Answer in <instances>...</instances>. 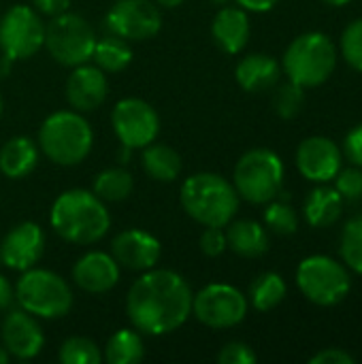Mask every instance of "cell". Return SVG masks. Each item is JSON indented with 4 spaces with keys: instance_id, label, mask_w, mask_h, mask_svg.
Returning <instances> with one entry per match:
<instances>
[{
    "instance_id": "6da1fadb",
    "label": "cell",
    "mask_w": 362,
    "mask_h": 364,
    "mask_svg": "<svg viewBox=\"0 0 362 364\" xmlns=\"http://www.w3.org/2000/svg\"><path fill=\"white\" fill-rule=\"evenodd\" d=\"M192 296L190 284L179 273L154 267L130 286L126 314L139 333L162 337L186 324L192 314Z\"/></svg>"
},
{
    "instance_id": "7a4b0ae2",
    "label": "cell",
    "mask_w": 362,
    "mask_h": 364,
    "mask_svg": "<svg viewBox=\"0 0 362 364\" xmlns=\"http://www.w3.org/2000/svg\"><path fill=\"white\" fill-rule=\"evenodd\" d=\"M49 224L60 239L75 245H92L109 232L111 215L105 200L94 192L66 190L53 200Z\"/></svg>"
},
{
    "instance_id": "3957f363",
    "label": "cell",
    "mask_w": 362,
    "mask_h": 364,
    "mask_svg": "<svg viewBox=\"0 0 362 364\" xmlns=\"http://www.w3.org/2000/svg\"><path fill=\"white\" fill-rule=\"evenodd\" d=\"M183 211L203 226H226L239 211L235 186L218 173L190 175L179 190Z\"/></svg>"
},
{
    "instance_id": "277c9868",
    "label": "cell",
    "mask_w": 362,
    "mask_h": 364,
    "mask_svg": "<svg viewBox=\"0 0 362 364\" xmlns=\"http://www.w3.org/2000/svg\"><path fill=\"white\" fill-rule=\"evenodd\" d=\"M94 145L90 122L79 111H55L38 130V149L60 166H75L87 158Z\"/></svg>"
},
{
    "instance_id": "5b68a950",
    "label": "cell",
    "mask_w": 362,
    "mask_h": 364,
    "mask_svg": "<svg viewBox=\"0 0 362 364\" xmlns=\"http://www.w3.org/2000/svg\"><path fill=\"white\" fill-rule=\"evenodd\" d=\"M282 68L288 81L301 87H318L326 83L337 68V47L324 32L299 34L286 49Z\"/></svg>"
},
{
    "instance_id": "8992f818",
    "label": "cell",
    "mask_w": 362,
    "mask_h": 364,
    "mask_svg": "<svg viewBox=\"0 0 362 364\" xmlns=\"http://www.w3.org/2000/svg\"><path fill=\"white\" fill-rule=\"evenodd\" d=\"M284 162L273 149H250L245 151L233 173V186L239 198L252 205H267L282 192L284 186Z\"/></svg>"
},
{
    "instance_id": "52a82bcc",
    "label": "cell",
    "mask_w": 362,
    "mask_h": 364,
    "mask_svg": "<svg viewBox=\"0 0 362 364\" xmlns=\"http://www.w3.org/2000/svg\"><path fill=\"white\" fill-rule=\"evenodd\" d=\"M15 301L34 318L58 320L73 307V292L64 277L47 269H28L15 286Z\"/></svg>"
},
{
    "instance_id": "ba28073f",
    "label": "cell",
    "mask_w": 362,
    "mask_h": 364,
    "mask_svg": "<svg viewBox=\"0 0 362 364\" xmlns=\"http://www.w3.org/2000/svg\"><path fill=\"white\" fill-rule=\"evenodd\" d=\"M297 286L301 294L318 307H335L346 301L352 290V277L339 260L314 254L301 260L297 269Z\"/></svg>"
},
{
    "instance_id": "9c48e42d",
    "label": "cell",
    "mask_w": 362,
    "mask_h": 364,
    "mask_svg": "<svg viewBox=\"0 0 362 364\" xmlns=\"http://www.w3.org/2000/svg\"><path fill=\"white\" fill-rule=\"evenodd\" d=\"M96 32L87 19L77 13H60L45 26V43L49 55L62 66H79L92 60Z\"/></svg>"
},
{
    "instance_id": "30bf717a",
    "label": "cell",
    "mask_w": 362,
    "mask_h": 364,
    "mask_svg": "<svg viewBox=\"0 0 362 364\" xmlns=\"http://www.w3.org/2000/svg\"><path fill=\"white\" fill-rule=\"evenodd\" d=\"M247 296L230 284H209L192 296V314L213 331L241 324L247 316Z\"/></svg>"
},
{
    "instance_id": "8fae6325",
    "label": "cell",
    "mask_w": 362,
    "mask_h": 364,
    "mask_svg": "<svg viewBox=\"0 0 362 364\" xmlns=\"http://www.w3.org/2000/svg\"><path fill=\"white\" fill-rule=\"evenodd\" d=\"M45 43V23L36 9L13 4L0 17V51L11 60L32 58Z\"/></svg>"
},
{
    "instance_id": "7c38bea8",
    "label": "cell",
    "mask_w": 362,
    "mask_h": 364,
    "mask_svg": "<svg viewBox=\"0 0 362 364\" xmlns=\"http://www.w3.org/2000/svg\"><path fill=\"white\" fill-rule=\"evenodd\" d=\"M111 126L124 149H143L160 132L156 109L141 98H124L113 107Z\"/></svg>"
},
{
    "instance_id": "4fadbf2b",
    "label": "cell",
    "mask_w": 362,
    "mask_h": 364,
    "mask_svg": "<svg viewBox=\"0 0 362 364\" xmlns=\"http://www.w3.org/2000/svg\"><path fill=\"white\" fill-rule=\"evenodd\" d=\"M111 34L126 41H145L160 32L162 15L151 0H117L105 19Z\"/></svg>"
},
{
    "instance_id": "5bb4252c",
    "label": "cell",
    "mask_w": 362,
    "mask_h": 364,
    "mask_svg": "<svg viewBox=\"0 0 362 364\" xmlns=\"http://www.w3.org/2000/svg\"><path fill=\"white\" fill-rule=\"evenodd\" d=\"M0 339H2V348L6 350V354L11 358L17 360H30L36 358L45 346V335L41 324L36 322V318L28 311L19 309H11L2 324H0Z\"/></svg>"
},
{
    "instance_id": "9a60e30c",
    "label": "cell",
    "mask_w": 362,
    "mask_h": 364,
    "mask_svg": "<svg viewBox=\"0 0 362 364\" xmlns=\"http://www.w3.org/2000/svg\"><path fill=\"white\" fill-rule=\"evenodd\" d=\"M344 154L329 136H307L297 149V168L314 183H329L341 171Z\"/></svg>"
},
{
    "instance_id": "2e32d148",
    "label": "cell",
    "mask_w": 362,
    "mask_h": 364,
    "mask_svg": "<svg viewBox=\"0 0 362 364\" xmlns=\"http://www.w3.org/2000/svg\"><path fill=\"white\" fill-rule=\"evenodd\" d=\"M2 264L13 271H28L36 267L45 252V232L34 222L15 224L2 239Z\"/></svg>"
},
{
    "instance_id": "e0dca14e",
    "label": "cell",
    "mask_w": 362,
    "mask_h": 364,
    "mask_svg": "<svg viewBox=\"0 0 362 364\" xmlns=\"http://www.w3.org/2000/svg\"><path fill=\"white\" fill-rule=\"evenodd\" d=\"M162 254L160 241L141 228H128L119 232L111 243V256L115 262L130 271H149L158 264Z\"/></svg>"
},
{
    "instance_id": "ac0fdd59",
    "label": "cell",
    "mask_w": 362,
    "mask_h": 364,
    "mask_svg": "<svg viewBox=\"0 0 362 364\" xmlns=\"http://www.w3.org/2000/svg\"><path fill=\"white\" fill-rule=\"evenodd\" d=\"M107 94H109L107 75L96 64L90 66L85 62L75 66V70L66 81V100L79 113L96 111L107 100Z\"/></svg>"
},
{
    "instance_id": "d6986e66",
    "label": "cell",
    "mask_w": 362,
    "mask_h": 364,
    "mask_svg": "<svg viewBox=\"0 0 362 364\" xmlns=\"http://www.w3.org/2000/svg\"><path fill=\"white\" fill-rule=\"evenodd\" d=\"M73 282L90 294L109 292L119 282V264L107 252H87L75 262Z\"/></svg>"
},
{
    "instance_id": "ffe728a7",
    "label": "cell",
    "mask_w": 362,
    "mask_h": 364,
    "mask_svg": "<svg viewBox=\"0 0 362 364\" xmlns=\"http://www.w3.org/2000/svg\"><path fill=\"white\" fill-rule=\"evenodd\" d=\"M250 34H252V26H250L247 11L241 9L239 4L237 6L224 4L211 21V36L215 45L230 55L241 53L245 49Z\"/></svg>"
},
{
    "instance_id": "44dd1931",
    "label": "cell",
    "mask_w": 362,
    "mask_h": 364,
    "mask_svg": "<svg viewBox=\"0 0 362 364\" xmlns=\"http://www.w3.org/2000/svg\"><path fill=\"white\" fill-rule=\"evenodd\" d=\"M280 77H282V64L269 53H250L241 58L235 68L237 83L250 94L267 92L275 87Z\"/></svg>"
},
{
    "instance_id": "7402d4cb",
    "label": "cell",
    "mask_w": 362,
    "mask_h": 364,
    "mask_svg": "<svg viewBox=\"0 0 362 364\" xmlns=\"http://www.w3.org/2000/svg\"><path fill=\"white\" fill-rule=\"evenodd\" d=\"M228 250L241 258H260L269 252V232L256 220H237L226 224Z\"/></svg>"
},
{
    "instance_id": "603a6c76",
    "label": "cell",
    "mask_w": 362,
    "mask_h": 364,
    "mask_svg": "<svg viewBox=\"0 0 362 364\" xmlns=\"http://www.w3.org/2000/svg\"><path fill=\"white\" fill-rule=\"evenodd\" d=\"M38 164V145L28 136H13L0 147V173L9 179L28 177Z\"/></svg>"
},
{
    "instance_id": "cb8c5ba5",
    "label": "cell",
    "mask_w": 362,
    "mask_h": 364,
    "mask_svg": "<svg viewBox=\"0 0 362 364\" xmlns=\"http://www.w3.org/2000/svg\"><path fill=\"white\" fill-rule=\"evenodd\" d=\"M341 211H344V198L339 196V192L335 188H329L324 183L314 188L303 205L305 222L312 228L333 226L341 218Z\"/></svg>"
},
{
    "instance_id": "d4e9b609",
    "label": "cell",
    "mask_w": 362,
    "mask_h": 364,
    "mask_svg": "<svg viewBox=\"0 0 362 364\" xmlns=\"http://www.w3.org/2000/svg\"><path fill=\"white\" fill-rule=\"evenodd\" d=\"M181 156L162 143H149L143 147V168L156 181H175L181 173Z\"/></svg>"
},
{
    "instance_id": "484cf974",
    "label": "cell",
    "mask_w": 362,
    "mask_h": 364,
    "mask_svg": "<svg viewBox=\"0 0 362 364\" xmlns=\"http://www.w3.org/2000/svg\"><path fill=\"white\" fill-rule=\"evenodd\" d=\"M92 60L102 73H122L132 62V47L128 45L126 38L109 34L96 38Z\"/></svg>"
},
{
    "instance_id": "4316f807",
    "label": "cell",
    "mask_w": 362,
    "mask_h": 364,
    "mask_svg": "<svg viewBox=\"0 0 362 364\" xmlns=\"http://www.w3.org/2000/svg\"><path fill=\"white\" fill-rule=\"evenodd\" d=\"M288 286L280 273L267 271L258 275L250 286V303L256 311H271L286 299Z\"/></svg>"
},
{
    "instance_id": "83f0119b",
    "label": "cell",
    "mask_w": 362,
    "mask_h": 364,
    "mask_svg": "<svg viewBox=\"0 0 362 364\" xmlns=\"http://www.w3.org/2000/svg\"><path fill=\"white\" fill-rule=\"evenodd\" d=\"M145 356V346L137 328H122L111 335L105 348V358L109 364H134Z\"/></svg>"
},
{
    "instance_id": "f1b7e54d",
    "label": "cell",
    "mask_w": 362,
    "mask_h": 364,
    "mask_svg": "<svg viewBox=\"0 0 362 364\" xmlns=\"http://www.w3.org/2000/svg\"><path fill=\"white\" fill-rule=\"evenodd\" d=\"M132 190H134V177L122 166L105 168L94 179V194L105 203L126 200L132 194Z\"/></svg>"
},
{
    "instance_id": "f546056e",
    "label": "cell",
    "mask_w": 362,
    "mask_h": 364,
    "mask_svg": "<svg viewBox=\"0 0 362 364\" xmlns=\"http://www.w3.org/2000/svg\"><path fill=\"white\" fill-rule=\"evenodd\" d=\"M265 224L271 232L282 235V237L294 235L299 230V215H297L294 207L290 205L288 196H284V198L277 196L271 203H267Z\"/></svg>"
},
{
    "instance_id": "4dcf8cb0",
    "label": "cell",
    "mask_w": 362,
    "mask_h": 364,
    "mask_svg": "<svg viewBox=\"0 0 362 364\" xmlns=\"http://www.w3.org/2000/svg\"><path fill=\"white\" fill-rule=\"evenodd\" d=\"M339 250L346 267L362 275V213L346 222Z\"/></svg>"
},
{
    "instance_id": "1f68e13d",
    "label": "cell",
    "mask_w": 362,
    "mask_h": 364,
    "mask_svg": "<svg viewBox=\"0 0 362 364\" xmlns=\"http://www.w3.org/2000/svg\"><path fill=\"white\" fill-rule=\"evenodd\" d=\"M62 364H98L102 360L100 348L87 337H68L58 352Z\"/></svg>"
},
{
    "instance_id": "d6a6232c",
    "label": "cell",
    "mask_w": 362,
    "mask_h": 364,
    "mask_svg": "<svg viewBox=\"0 0 362 364\" xmlns=\"http://www.w3.org/2000/svg\"><path fill=\"white\" fill-rule=\"evenodd\" d=\"M303 105H305V87L288 81V83H282L275 90L273 109L282 119H294L301 113Z\"/></svg>"
},
{
    "instance_id": "836d02e7",
    "label": "cell",
    "mask_w": 362,
    "mask_h": 364,
    "mask_svg": "<svg viewBox=\"0 0 362 364\" xmlns=\"http://www.w3.org/2000/svg\"><path fill=\"white\" fill-rule=\"evenodd\" d=\"M339 49H341V58L346 60V64L362 73V17L350 21L344 28Z\"/></svg>"
},
{
    "instance_id": "e575fe53",
    "label": "cell",
    "mask_w": 362,
    "mask_h": 364,
    "mask_svg": "<svg viewBox=\"0 0 362 364\" xmlns=\"http://www.w3.org/2000/svg\"><path fill=\"white\" fill-rule=\"evenodd\" d=\"M333 181L344 203H356L362 198V168L358 166L352 164L350 168H341Z\"/></svg>"
},
{
    "instance_id": "d590c367",
    "label": "cell",
    "mask_w": 362,
    "mask_h": 364,
    "mask_svg": "<svg viewBox=\"0 0 362 364\" xmlns=\"http://www.w3.org/2000/svg\"><path fill=\"white\" fill-rule=\"evenodd\" d=\"M201 252L209 258H218L228 250V241H226V232L222 230V226H205L203 235H201Z\"/></svg>"
},
{
    "instance_id": "8d00e7d4",
    "label": "cell",
    "mask_w": 362,
    "mask_h": 364,
    "mask_svg": "<svg viewBox=\"0 0 362 364\" xmlns=\"http://www.w3.org/2000/svg\"><path fill=\"white\" fill-rule=\"evenodd\" d=\"M256 360H258L256 352L243 341H230L218 354L220 364H254Z\"/></svg>"
},
{
    "instance_id": "74e56055",
    "label": "cell",
    "mask_w": 362,
    "mask_h": 364,
    "mask_svg": "<svg viewBox=\"0 0 362 364\" xmlns=\"http://www.w3.org/2000/svg\"><path fill=\"white\" fill-rule=\"evenodd\" d=\"M344 156L354 164L362 168V124L354 126L344 141Z\"/></svg>"
},
{
    "instance_id": "f35d334b",
    "label": "cell",
    "mask_w": 362,
    "mask_h": 364,
    "mask_svg": "<svg viewBox=\"0 0 362 364\" xmlns=\"http://www.w3.org/2000/svg\"><path fill=\"white\" fill-rule=\"evenodd\" d=\"M354 363H356V358H354L350 352L341 350V348H324L322 352H318V354H314V356L309 358V364H354Z\"/></svg>"
},
{
    "instance_id": "ab89813d",
    "label": "cell",
    "mask_w": 362,
    "mask_h": 364,
    "mask_svg": "<svg viewBox=\"0 0 362 364\" xmlns=\"http://www.w3.org/2000/svg\"><path fill=\"white\" fill-rule=\"evenodd\" d=\"M32 4L38 13L49 15V17H55L70 9V0H32Z\"/></svg>"
},
{
    "instance_id": "60d3db41",
    "label": "cell",
    "mask_w": 362,
    "mask_h": 364,
    "mask_svg": "<svg viewBox=\"0 0 362 364\" xmlns=\"http://www.w3.org/2000/svg\"><path fill=\"white\" fill-rule=\"evenodd\" d=\"M241 9H245L247 13H267L273 6H277L280 0H235Z\"/></svg>"
},
{
    "instance_id": "b9f144b4",
    "label": "cell",
    "mask_w": 362,
    "mask_h": 364,
    "mask_svg": "<svg viewBox=\"0 0 362 364\" xmlns=\"http://www.w3.org/2000/svg\"><path fill=\"white\" fill-rule=\"evenodd\" d=\"M15 301V288L9 284V279L4 275H0V311L9 309Z\"/></svg>"
},
{
    "instance_id": "7bdbcfd3",
    "label": "cell",
    "mask_w": 362,
    "mask_h": 364,
    "mask_svg": "<svg viewBox=\"0 0 362 364\" xmlns=\"http://www.w3.org/2000/svg\"><path fill=\"white\" fill-rule=\"evenodd\" d=\"M13 62H15V60H11L6 53L0 51V79L9 77V73H11V68H13Z\"/></svg>"
},
{
    "instance_id": "ee69618b",
    "label": "cell",
    "mask_w": 362,
    "mask_h": 364,
    "mask_svg": "<svg viewBox=\"0 0 362 364\" xmlns=\"http://www.w3.org/2000/svg\"><path fill=\"white\" fill-rule=\"evenodd\" d=\"M183 0H156V4L158 6H164V9H175V6H179Z\"/></svg>"
},
{
    "instance_id": "f6af8a7d",
    "label": "cell",
    "mask_w": 362,
    "mask_h": 364,
    "mask_svg": "<svg viewBox=\"0 0 362 364\" xmlns=\"http://www.w3.org/2000/svg\"><path fill=\"white\" fill-rule=\"evenodd\" d=\"M322 2H326L329 6H346V4H350L352 0H322Z\"/></svg>"
},
{
    "instance_id": "bcb514c9",
    "label": "cell",
    "mask_w": 362,
    "mask_h": 364,
    "mask_svg": "<svg viewBox=\"0 0 362 364\" xmlns=\"http://www.w3.org/2000/svg\"><path fill=\"white\" fill-rule=\"evenodd\" d=\"M11 360V356L6 354V350L2 348V343H0V364H6Z\"/></svg>"
},
{
    "instance_id": "7dc6e473",
    "label": "cell",
    "mask_w": 362,
    "mask_h": 364,
    "mask_svg": "<svg viewBox=\"0 0 362 364\" xmlns=\"http://www.w3.org/2000/svg\"><path fill=\"white\" fill-rule=\"evenodd\" d=\"M213 2H218V4H220V6H224V4H226V2H228V0H213Z\"/></svg>"
},
{
    "instance_id": "c3c4849f",
    "label": "cell",
    "mask_w": 362,
    "mask_h": 364,
    "mask_svg": "<svg viewBox=\"0 0 362 364\" xmlns=\"http://www.w3.org/2000/svg\"><path fill=\"white\" fill-rule=\"evenodd\" d=\"M2 109H4V102H2V96H0V117H2Z\"/></svg>"
},
{
    "instance_id": "681fc988",
    "label": "cell",
    "mask_w": 362,
    "mask_h": 364,
    "mask_svg": "<svg viewBox=\"0 0 362 364\" xmlns=\"http://www.w3.org/2000/svg\"><path fill=\"white\" fill-rule=\"evenodd\" d=\"M0 262H2V245H0Z\"/></svg>"
}]
</instances>
